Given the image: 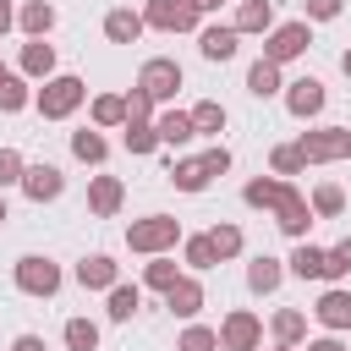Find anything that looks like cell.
<instances>
[{
	"label": "cell",
	"instance_id": "cell-1",
	"mask_svg": "<svg viewBox=\"0 0 351 351\" xmlns=\"http://www.w3.org/2000/svg\"><path fill=\"white\" fill-rule=\"evenodd\" d=\"M82 104H88V82L71 77V71H55V77H44V82L33 88V110H38L44 121H66V115H77Z\"/></svg>",
	"mask_w": 351,
	"mask_h": 351
},
{
	"label": "cell",
	"instance_id": "cell-2",
	"mask_svg": "<svg viewBox=\"0 0 351 351\" xmlns=\"http://www.w3.org/2000/svg\"><path fill=\"white\" fill-rule=\"evenodd\" d=\"M176 241H181V219H176V214H143V219L126 225V247H132L137 258L176 252Z\"/></svg>",
	"mask_w": 351,
	"mask_h": 351
},
{
	"label": "cell",
	"instance_id": "cell-3",
	"mask_svg": "<svg viewBox=\"0 0 351 351\" xmlns=\"http://www.w3.org/2000/svg\"><path fill=\"white\" fill-rule=\"evenodd\" d=\"M11 280H16V291L22 296H38V302H49L55 291H60V263L55 258H44V252H22L16 263H11Z\"/></svg>",
	"mask_w": 351,
	"mask_h": 351
},
{
	"label": "cell",
	"instance_id": "cell-4",
	"mask_svg": "<svg viewBox=\"0 0 351 351\" xmlns=\"http://www.w3.org/2000/svg\"><path fill=\"white\" fill-rule=\"evenodd\" d=\"M313 49V22L302 16V22H274L269 33H263V60H274V66H291V60H302Z\"/></svg>",
	"mask_w": 351,
	"mask_h": 351
},
{
	"label": "cell",
	"instance_id": "cell-5",
	"mask_svg": "<svg viewBox=\"0 0 351 351\" xmlns=\"http://www.w3.org/2000/svg\"><path fill=\"white\" fill-rule=\"evenodd\" d=\"M296 148L307 165H340V159H351V126H313L296 137Z\"/></svg>",
	"mask_w": 351,
	"mask_h": 351
},
{
	"label": "cell",
	"instance_id": "cell-6",
	"mask_svg": "<svg viewBox=\"0 0 351 351\" xmlns=\"http://www.w3.org/2000/svg\"><path fill=\"white\" fill-rule=\"evenodd\" d=\"M197 5L192 0H143V27L154 33H197Z\"/></svg>",
	"mask_w": 351,
	"mask_h": 351
},
{
	"label": "cell",
	"instance_id": "cell-7",
	"mask_svg": "<svg viewBox=\"0 0 351 351\" xmlns=\"http://www.w3.org/2000/svg\"><path fill=\"white\" fill-rule=\"evenodd\" d=\"M219 351H263V318L252 307H230L219 318Z\"/></svg>",
	"mask_w": 351,
	"mask_h": 351
},
{
	"label": "cell",
	"instance_id": "cell-8",
	"mask_svg": "<svg viewBox=\"0 0 351 351\" xmlns=\"http://www.w3.org/2000/svg\"><path fill=\"white\" fill-rule=\"evenodd\" d=\"M137 88H143L154 104H176V93H181V60H170V55H154V60H143V71H137Z\"/></svg>",
	"mask_w": 351,
	"mask_h": 351
},
{
	"label": "cell",
	"instance_id": "cell-9",
	"mask_svg": "<svg viewBox=\"0 0 351 351\" xmlns=\"http://www.w3.org/2000/svg\"><path fill=\"white\" fill-rule=\"evenodd\" d=\"M280 99H285V110H291L296 121H313V115H324L329 88H324L318 77H296V82H285V88H280Z\"/></svg>",
	"mask_w": 351,
	"mask_h": 351
},
{
	"label": "cell",
	"instance_id": "cell-10",
	"mask_svg": "<svg viewBox=\"0 0 351 351\" xmlns=\"http://www.w3.org/2000/svg\"><path fill=\"white\" fill-rule=\"evenodd\" d=\"M16 186H22L27 203H55V197L66 192V170H60V165H27Z\"/></svg>",
	"mask_w": 351,
	"mask_h": 351
},
{
	"label": "cell",
	"instance_id": "cell-11",
	"mask_svg": "<svg viewBox=\"0 0 351 351\" xmlns=\"http://www.w3.org/2000/svg\"><path fill=\"white\" fill-rule=\"evenodd\" d=\"M269 214H274L280 236H291V241H307V230H313V208H307V197H302L296 186H291V192H285V197H280Z\"/></svg>",
	"mask_w": 351,
	"mask_h": 351
},
{
	"label": "cell",
	"instance_id": "cell-12",
	"mask_svg": "<svg viewBox=\"0 0 351 351\" xmlns=\"http://www.w3.org/2000/svg\"><path fill=\"white\" fill-rule=\"evenodd\" d=\"M313 318H318L329 335H346V329H351V291H346V285H329V291L313 302Z\"/></svg>",
	"mask_w": 351,
	"mask_h": 351
},
{
	"label": "cell",
	"instance_id": "cell-13",
	"mask_svg": "<svg viewBox=\"0 0 351 351\" xmlns=\"http://www.w3.org/2000/svg\"><path fill=\"white\" fill-rule=\"evenodd\" d=\"M121 203H126V186H121V176H93V181H88V214H99V219H115V214H121Z\"/></svg>",
	"mask_w": 351,
	"mask_h": 351
},
{
	"label": "cell",
	"instance_id": "cell-14",
	"mask_svg": "<svg viewBox=\"0 0 351 351\" xmlns=\"http://www.w3.org/2000/svg\"><path fill=\"white\" fill-rule=\"evenodd\" d=\"M203 302H208V296H203V280H197V274H181V280L165 291V307H170L176 318H186V324L203 313Z\"/></svg>",
	"mask_w": 351,
	"mask_h": 351
},
{
	"label": "cell",
	"instance_id": "cell-15",
	"mask_svg": "<svg viewBox=\"0 0 351 351\" xmlns=\"http://www.w3.org/2000/svg\"><path fill=\"white\" fill-rule=\"evenodd\" d=\"M16 71H22L27 82L55 77V44H49V38H27V44H22V55H16Z\"/></svg>",
	"mask_w": 351,
	"mask_h": 351
},
{
	"label": "cell",
	"instance_id": "cell-16",
	"mask_svg": "<svg viewBox=\"0 0 351 351\" xmlns=\"http://www.w3.org/2000/svg\"><path fill=\"white\" fill-rule=\"evenodd\" d=\"M115 280H121V263H115L110 252H88V258L77 263V285H82V291H110Z\"/></svg>",
	"mask_w": 351,
	"mask_h": 351
},
{
	"label": "cell",
	"instance_id": "cell-17",
	"mask_svg": "<svg viewBox=\"0 0 351 351\" xmlns=\"http://www.w3.org/2000/svg\"><path fill=\"white\" fill-rule=\"evenodd\" d=\"M280 280H285V258L258 252V258L247 263V291H252V296H274V291H280Z\"/></svg>",
	"mask_w": 351,
	"mask_h": 351
},
{
	"label": "cell",
	"instance_id": "cell-18",
	"mask_svg": "<svg viewBox=\"0 0 351 351\" xmlns=\"http://www.w3.org/2000/svg\"><path fill=\"white\" fill-rule=\"evenodd\" d=\"M197 49H203V60H214V66H219V60H230V55L241 49V33H236L230 22H214V27H203V33H197Z\"/></svg>",
	"mask_w": 351,
	"mask_h": 351
},
{
	"label": "cell",
	"instance_id": "cell-19",
	"mask_svg": "<svg viewBox=\"0 0 351 351\" xmlns=\"http://www.w3.org/2000/svg\"><path fill=\"white\" fill-rule=\"evenodd\" d=\"M154 132H159V148H186V143L197 137V132H192V115H186V110H176V104L154 115Z\"/></svg>",
	"mask_w": 351,
	"mask_h": 351
},
{
	"label": "cell",
	"instance_id": "cell-20",
	"mask_svg": "<svg viewBox=\"0 0 351 351\" xmlns=\"http://www.w3.org/2000/svg\"><path fill=\"white\" fill-rule=\"evenodd\" d=\"M148 27H143V11H132V5H115V11H104V38L110 44H137Z\"/></svg>",
	"mask_w": 351,
	"mask_h": 351
},
{
	"label": "cell",
	"instance_id": "cell-21",
	"mask_svg": "<svg viewBox=\"0 0 351 351\" xmlns=\"http://www.w3.org/2000/svg\"><path fill=\"white\" fill-rule=\"evenodd\" d=\"M55 22H60V16H55L49 0H22V5H16V27H22L27 38H49Z\"/></svg>",
	"mask_w": 351,
	"mask_h": 351
},
{
	"label": "cell",
	"instance_id": "cell-22",
	"mask_svg": "<svg viewBox=\"0 0 351 351\" xmlns=\"http://www.w3.org/2000/svg\"><path fill=\"white\" fill-rule=\"evenodd\" d=\"M137 307H143V291H137V285L115 280V285L104 291V313H110V324H132V318H137Z\"/></svg>",
	"mask_w": 351,
	"mask_h": 351
},
{
	"label": "cell",
	"instance_id": "cell-23",
	"mask_svg": "<svg viewBox=\"0 0 351 351\" xmlns=\"http://www.w3.org/2000/svg\"><path fill=\"white\" fill-rule=\"evenodd\" d=\"M230 27H236V33H269V27H274V0H236Z\"/></svg>",
	"mask_w": 351,
	"mask_h": 351
},
{
	"label": "cell",
	"instance_id": "cell-24",
	"mask_svg": "<svg viewBox=\"0 0 351 351\" xmlns=\"http://www.w3.org/2000/svg\"><path fill=\"white\" fill-rule=\"evenodd\" d=\"M285 192H291V181H280V176H252V181L241 186V203H247V208H274Z\"/></svg>",
	"mask_w": 351,
	"mask_h": 351
},
{
	"label": "cell",
	"instance_id": "cell-25",
	"mask_svg": "<svg viewBox=\"0 0 351 351\" xmlns=\"http://www.w3.org/2000/svg\"><path fill=\"white\" fill-rule=\"evenodd\" d=\"M307 208H313V219H340L346 214V186L340 181H318L307 192Z\"/></svg>",
	"mask_w": 351,
	"mask_h": 351
},
{
	"label": "cell",
	"instance_id": "cell-26",
	"mask_svg": "<svg viewBox=\"0 0 351 351\" xmlns=\"http://www.w3.org/2000/svg\"><path fill=\"white\" fill-rule=\"evenodd\" d=\"M280 88H285V77H280V66L258 55V60L247 66V93H252V99H274Z\"/></svg>",
	"mask_w": 351,
	"mask_h": 351
},
{
	"label": "cell",
	"instance_id": "cell-27",
	"mask_svg": "<svg viewBox=\"0 0 351 351\" xmlns=\"http://www.w3.org/2000/svg\"><path fill=\"white\" fill-rule=\"evenodd\" d=\"M88 126H99V132L126 126V104H121V93H93V104H88Z\"/></svg>",
	"mask_w": 351,
	"mask_h": 351
},
{
	"label": "cell",
	"instance_id": "cell-28",
	"mask_svg": "<svg viewBox=\"0 0 351 351\" xmlns=\"http://www.w3.org/2000/svg\"><path fill=\"white\" fill-rule=\"evenodd\" d=\"M269 335H274L280 346H302V340H307V313H302V307H280V313L269 318Z\"/></svg>",
	"mask_w": 351,
	"mask_h": 351
},
{
	"label": "cell",
	"instance_id": "cell-29",
	"mask_svg": "<svg viewBox=\"0 0 351 351\" xmlns=\"http://www.w3.org/2000/svg\"><path fill=\"white\" fill-rule=\"evenodd\" d=\"M186 115H192V132H197V137H219V132H225V121H230L219 99H197Z\"/></svg>",
	"mask_w": 351,
	"mask_h": 351
},
{
	"label": "cell",
	"instance_id": "cell-30",
	"mask_svg": "<svg viewBox=\"0 0 351 351\" xmlns=\"http://www.w3.org/2000/svg\"><path fill=\"white\" fill-rule=\"evenodd\" d=\"M203 236H208V247H214V258H219V263L241 258V247H247L241 225H230V219H219V225H214V230H203Z\"/></svg>",
	"mask_w": 351,
	"mask_h": 351
},
{
	"label": "cell",
	"instance_id": "cell-31",
	"mask_svg": "<svg viewBox=\"0 0 351 351\" xmlns=\"http://www.w3.org/2000/svg\"><path fill=\"white\" fill-rule=\"evenodd\" d=\"M285 274H296V280H324V247L296 241V252L285 258Z\"/></svg>",
	"mask_w": 351,
	"mask_h": 351
},
{
	"label": "cell",
	"instance_id": "cell-32",
	"mask_svg": "<svg viewBox=\"0 0 351 351\" xmlns=\"http://www.w3.org/2000/svg\"><path fill=\"white\" fill-rule=\"evenodd\" d=\"M176 280H181V263H176L170 252H154V258L143 263V285H148V291H159V296H165Z\"/></svg>",
	"mask_w": 351,
	"mask_h": 351
},
{
	"label": "cell",
	"instance_id": "cell-33",
	"mask_svg": "<svg viewBox=\"0 0 351 351\" xmlns=\"http://www.w3.org/2000/svg\"><path fill=\"white\" fill-rule=\"evenodd\" d=\"M27 104H33V82H27L22 71H5V77H0V110H5V115H22Z\"/></svg>",
	"mask_w": 351,
	"mask_h": 351
},
{
	"label": "cell",
	"instance_id": "cell-34",
	"mask_svg": "<svg viewBox=\"0 0 351 351\" xmlns=\"http://www.w3.org/2000/svg\"><path fill=\"white\" fill-rule=\"evenodd\" d=\"M71 154H77L82 165H104V159H110V143H104L99 126H82V132H71Z\"/></svg>",
	"mask_w": 351,
	"mask_h": 351
},
{
	"label": "cell",
	"instance_id": "cell-35",
	"mask_svg": "<svg viewBox=\"0 0 351 351\" xmlns=\"http://www.w3.org/2000/svg\"><path fill=\"white\" fill-rule=\"evenodd\" d=\"M121 132H126L121 143H126V154H132V159H148V154L159 148V132H154V121H126Z\"/></svg>",
	"mask_w": 351,
	"mask_h": 351
},
{
	"label": "cell",
	"instance_id": "cell-36",
	"mask_svg": "<svg viewBox=\"0 0 351 351\" xmlns=\"http://www.w3.org/2000/svg\"><path fill=\"white\" fill-rule=\"evenodd\" d=\"M302 170H307V159H302L296 143H274V148H269V176L291 181V176H302Z\"/></svg>",
	"mask_w": 351,
	"mask_h": 351
},
{
	"label": "cell",
	"instance_id": "cell-37",
	"mask_svg": "<svg viewBox=\"0 0 351 351\" xmlns=\"http://www.w3.org/2000/svg\"><path fill=\"white\" fill-rule=\"evenodd\" d=\"M170 181H176V192H203L214 176L203 170V159H176L170 165Z\"/></svg>",
	"mask_w": 351,
	"mask_h": 351
},
{
	"label": "cell",
	"instance_id": "cell-38",
	"mask_svg": "<svg viewBox=\"0 0 351 351\" xmlns=\"http://www.w3.org/2000/svg\"><path fill=\"white\" fill-rule=\"evenodd\" d=\"M324 280L329 285H346L351 280V236L335 241V247H324Z\"/></svg>",
	"mask_w": 351,
	"mask_h": 351
},
{
	"label": "cell",
	"instance_id": "cell-39",
	"mask_svg": "<svg viewBox=\"0 0 351 351\" xmlns=\"http://www.w3.org/2000/svg\"><path fill=\"white\" fill-rule=\"evenodd\" d=\"M66 351H99V324L93 318H66Z\"/></svg>",
	"mask_w": 351,
	"mask_h": 351
},
{
	"label": "cell",
	"instance_id": "cell-40",
	"mask_svg": "<svg viewBox=\"0 0 351 351\" xmlns=\"http://www.w3.org/2000/svg\"><path fill=\"white\" fill-rule=\"evenodd\" d=\"M176 351H219V329H208V324H186V329L176 335Z\"/></svg>",
	"mask_w": 351,
	"mask_h": 351
},
{
	"label": "cell",
	"instance_id": "cell-41",
	"mask_svg": "<svg viewBox=\"0 0 351 351\" xmlns=\"http://www.w3.org/2000/svg\"><path fill=\"white\" fill-rule=\"evenodd\" d=\"M181 258H186V269L192 274H203V269H214L219 258H214V247H208V236H186L181 241Z\"/></svg>",
	"mask_w": 351,
	"mask_h": 351
},
{
	"label": "cell",
	"instance_id": "cell-42",
	"mask_svg": "<svg viewBox=\"0 0 351 351\" xmlns=\"http://www.w3.org/2000/svg\"><path fill=\"white\" fill-rule=\"evenodd\" d=\"M121 104H126V121H154V115H159V104H154V99H148L137 82L121 93Z\"/></svg>",
	"mask_w": 351,
	"mask_h": 351
},
{
	"label": "cell",
	"instance_id": "cell-43",
	"mask_svg": "<svg viewBox=\"0 0 351 351\" xmlns=\"http://www.w3.org/2000/svg\"><path fill=\"white\" fill-rule=\"evenodd\" d=\"M22 170H27V159H22L16 148H0V192H5V186H16V181H22Z\"/></svg>",
	"mask_w": 351,
	"mask_h": 351
},
{
	"label": "cell",
	"instance_id": "cell-44",
	"mask_svg": "<svg viewBox=\"0 0 351 351\" xmlns=\"http://www.w3.org/2000/svg\"><path fill=\"white\" fill-rule=\"evenodd\" d=\"M307 5V22H335L346 11V0H302Z\"/></svg>",
	"mask_w": 351,
	"mask_h": 351
},
{
	"label": "cell",
	"instance_id": "cell-45",
	"mask_svg": "<svg viewBox=\"0 0 351 351\" xmlns=\"http://www.w3.org/2000/svg\"><path fill=\"white\" fill-rule=\"evenodd\" d=\"M197 159H203V170H208V176H225V170H230V148H219V143H214L208 154H197Z\"/></svg>",
	"mask_w": 351,
	"mask_h": 351
},
{
	"label": "cell",
	"instance_id": "cell-46",
	"mask_svg": "<svg viewBox=\"0 0 351 351\" xmlns=\"http://www.w3.org/2000/svg\"><path fill=\"white\" fill-rule=\"evenodd\" d=\"M307 351H346V340L340 335H318V340H307Z\"/></svg>",
	"mask_w": 351,
	"mask_h": 351
},
{
	"label": "cell",
	"instance_id": "cell-47",
	"mask_svg": "<svg viewBox=\"0 0 351 351\" xmlns=\"http://www.w3.org/2000/svg\"><path fill=\"white\" fill-rule=\"evenodd\" d=\"M11 351H44V335H16Z\"/></svg>",
	"mask_w": 351,
	"mask_h": 351
},
{
	"label": "cell",
	"instance_id": "cell-48",
	"mask_svg": "<svg viewBox=\"0 0 351 351\" xmlns=\"http://www.w3.org/2000/svg\"><path fill=\"white\" fill-rule=\"evenodd\" d=\"M16 27V0H0V33Z\"/></svg>",
	"mask_w": 351,
	"mask_h": 351
},
{
	"label": "cell",
	"instance_id": "cell-49",
	"mask_svg": "<svg viewBox=\"0 0 351 351\" xmlns=\"http://www.w3.org/2000/svg\"><path fill=\"white\" fill-rule=\"evenodd\" d=\"M192 5H197V16H208V11H219L225 0H192Z\"/></svg>",
	"mask_w": 351,
	"mask_h": 351
},
{
	"label": "cell",
	"instance_id": "cell-50",
	"mask_svg": "<svg viewBox=\"0 0 351 351\" xmlns=\"http://www.w3.org/2000/svg\"><path fill=\"white\" fill-rule=\"evenodd\" d=\"M340 71H346V77H351V49H340Z\"/></svg>",
	"mask_w": 351,
	"mask_h": 351
},
{
	"label": "cell",
	"instance_id": "cell-51",
	"mask_svg": "<svg viewBox=\"0 0 351 351\" xmlns=\"http://www.w3.org/2000/svg\"><path fill=\"white\" fill-rule=\"evenodd\" d=\"M5 219H11V208H5V192H0V225H5Z\"/></svg>",
	"mask_w": 351,
	"mask_h": 351
},
{
	"label": "cell",
	"instance_id": "cell-52",
	"mask_svg": "<svg viewBox=\"0 0 351 351\" xmlns=\"http://www.w3.org/2000/svg\"><path fill=\"white\" fill-rule=\"evenodd\" d=\"M269 351H296V346H280V340H274V346H269Z\"/></svg>",
	"mask_w": 351,
	"mask_h": 351
},
{
	"label": "cell",
	"instance_id": "cell-53",
	"mask_svg": "<svg viewBox=\"0 0 351 351\" xmlns=\"http://www.w3.org/2000/svg\"><path fill=\"white\" fill-rule=\"evenodd\" d=\"M0 77H5V60H0Z\"/></svg>",
	"mask_w": 351,
	"mask_h": 351
}]
</instances>
